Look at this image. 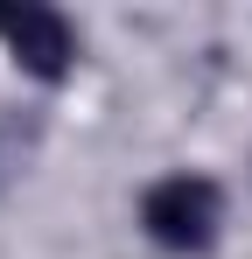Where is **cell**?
Listing matches in <instances>:
<instances>
[{"mask_svg":"<svg viewBox=\"0 0 252 259\" xmlns=\"http://www.w3.org/2000/svg\"><path fill=\"white\" fill-rule=\"evenodd\" d=\"M0 42L7 56L42 77V84H56L70 63H77V28L56 14V7H42V0H0Z\"/></svg>","mask_w":252,"mask_h":259,"instance_id":"2","label":"cell"},{"mask_svg":"<svg viewBox=\"0 0 252 259\" xmlns=\"http://www.w3.org/2000/svg\"><path fill=\"white\" fill-rule=\"evenodd\" d=\"M217 224H224V196L210 175H161L140 196V231L161 252H210Z\"/></svg>","mask_w":252,"mask_h":259,"instance_id":"1","label":"cell"}]
</instances>
